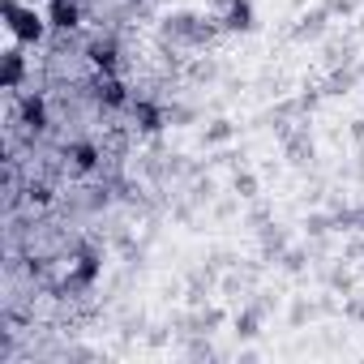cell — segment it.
I'll list each match as a JSON object with an SVG mask.
<instances>
[{"label":"cell","mask_w":364,"mask_h":364,"mask_svg":"<svg viewBox=\"0 0 364 364\" xmlns=\"http://www.w3.org/2000/svg\"><path fill=\"white\" fill-rule=\"evenodd\" d=\"M48 22H52L56 31H73V26L82 22L77 0H52V5H48Z\"/></svg>","instance_id":"2"},{"label":"cell","mask_w":364,"mask_h":364,"mask_svg":"<svg viewBox=\"0 0 364 364\" xmlns=\"http://www.w3.org/2000/svg\"><path fill=\"white\" fill-rule=\"evenodd\" d=\"M73 163L86 171V167H95V146H73Z\"/></svg>","instance_id":"9"},{"label":"cell","mask_w":364,"mask_h":364,"mask_svg":"<svg viewBox=\"0 0 364 364\" xmlns=\"http://www.w3.org/2000/svg\"><path fill=\"white\" fill-rule=\"evenodd\" d=\"M95 270H99V266H95V257L86 253V257H82V266H77V274H82V279H95Z\"/></svg>","instance_id":"10"},{"label":"cell","mask_w":364,"mask_h":364,"mask_svg":"<svg viewBox=\"0 0 364 364\" xmlns=\"http://www.w3.org/2000/svg\"><path fill=\"white\" fill-rule=\"evenodd\" d=\"M22 120H26L31 129H43V124H48V107H43L39 95H31V99L22 103Z\"/></svg>","instance_id":"4"},{"label":"cell","mask_w":364,"mask_h":364,"mask_svg":"<svg viewBox=\"0 0 364 364\" xmlns=\"http://www.w3.org/2000/svg\"><path fill=\"white\" fill-rule=\"evenodd\" d=\"M228 26H236V31L253 26V14H249V5H232V14H228Z\"/></svg>","instance_id":"7"},{"label":"cell","mask_w":364,"mask_h":364,"mask_svg":"<svg viewBox=\"0 0 364 364\" xmlns=\"http://www.w3.org/2000/svg\"><path fill=\"white\" fill-rule=\"evenodd\" d=\"M5 22H9V31L22 39V43H39L43 39V31H48V18L43 14H35V9H22L18 0H5Z\"/></svg>","instance_id":"1"},{"label":"cell","mask_w":364,"mask_h":364,"mask_svg":"<svg viewBox=\"0 0 364 364\" xmlns=\"http://www.w3.org/2000/svg\"><path fill=\"white\" fill-rule=\"evenodd\" d=\"M99 99H107L112 107H120V103H124V86H120L116 77H103V82H99Z\"/></svg>","instance_id":"5"},{"label":"cell","mask_w":364,"mask_h":364,"mask_svg":"<svg viewBox=\"0 0 364 364\" xmlns=\"http://www.w3.org/2000/svg\"><path fill=\"white\" fill-rule=\"evenodd\" d=\"M133 116L141 120V129H159V112H154L150 103H137V107H133Z\"/></svg>","instance_id":"8"},{"label":"cell","mask_w":364,"mask_h":364,"mask_svg":"<svg viewBox=\"0 0 364 364\" xmlns=\"http://www.w3.org/2000/svg\"><path fill=\"white\" fill-rule=\"evenodd\" d=\"M90 60H95L99 69H112V65H116V48H112V43H90Z\"/></svg>","instance_id":"6"},{"label":"cell","mask_w":364,"mask_h":364,"mask_svg":"<svg viewBox=\"0 0 364 364\" xmlns=\"http://www.w3.org/2000/svg\"><path fill=\"white\" fill-rule=\"evenodd\" d=\"M22 77H26V60H22L18 48H9V52H5V77H0V82H5V90H18Z\"/></svg>","instance_id":"3"}]
</instances>
